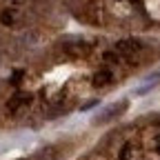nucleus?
<instances>
[{"mask_svg":"<svg viewBox=\"0 0 160 160\" xmlns=\"http://www.w3.org/2000/svg\"><path fill=\"white\" fill-rule=\"evenodd\" d=\"M127 109H129V100L127 98L116 100V102H111L109 107H105L98 116H93V125H109V122H113L116 118L122 116Z\"/></svg>","mask_w":160,"mask_h":160,"instance_id":"f257e3e1","label":"nucleus"}]
</instances>
